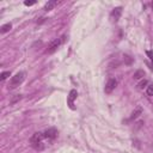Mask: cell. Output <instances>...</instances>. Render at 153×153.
I'll return each instance as SVG.
<instances>
[{
    "mask_svg": "<svg viewBox=\"0 0 153 153\" xmlns=\"http://www.w3.org/2000/svg\"><path fill=\"white\" fill-rule=\"evenodd\" d=\"M43 139H44V135L43 133H35L31 139H30V142H31V146L37 149V151H41L44 148V145H43Z\"/></svg>",
    "mask_w": 153,
    "mask_h": 153,
    "instance_id": "obj_1",
    "label": "cell"
},
{
    "mask_svg": "<svg viewBox=\"0 0 153 153\" xmlns=\"http://www.w3.org/2000/svg\"><path fill=\"white\" fill-rule=\"evenodd\" d=\"M25 79V73L24 72H18L16 73L11 80H10V84H8V88H16L17 86H19Z\"/></svg>",
    "mask_w": 153,
    "mask_h": 153,
    "instance_id": "obj_2",
    "label": "cell"
},
{
    "mask_svg": "<svg viewBox=\"0 0 153 153\" xmlns=\"http://www.w3.org/2000/svg\"><path fill=\"white\" fill-rule=\"evenodd\" d=\"M65 41V36H62V37H60V38H56V39H54L50 44H49V47H48V49H47V53H49V54H51V53H54L60 45H61V43Z\"/></svg>",
    "mask_w": 153,
    "mask_h": 153,
    "instance_id": "obj_3",
    "label": "cell"
},
{
    "mask_svg": "<svg viewBox=\"0 0 153 153\" xmlns=\"http://www.w3.org/2000/svg\"><path fill=\"white\" fill-rule=\"evenodd\" d=\"M116 86H117V80H116L115 78L109 79L108 82H106V85H105V87H104L105 93H111V92L116 88Z\"/></svg>",
    "mask_w": 153,
    "mask_h": 153,
    "instance_id": "obj_4",
    "label": "cell"
},
{
    "mask_svg": "<svg viewBox=\"0 0 153 153\" xmlns=\"http://www.w3.org/2000/svg\"><path fill=\"white\" fill-rule=\"evenodd\" d=\"M43 135H44V139L54 140V139L57 136V130H56L55 128H49V129H47V130L43 133Z\"/></svg>",
    "mask_w": 153,
    "mask_h": 153,
    "instance_id": "obj_5",
    "label": "cell"
},
{
    "mask_svg": "<svg viewBox=\"0 0 153 153\" xmlns=\"http://www.w3.org/2000/svg\"><path fill=\"white\" fill-rule=\"evenodd\" d=\"M121 13H122V7H115L110 13V17H111L112 22H117L121 17Z\"/></svg>",
    "mask_w": 153,
    "mask_h": 153,
    "instance_id": "obj_6",
    "label": "cell"
},
{
    "mask_svg": "<svg viewBox=\"0 0 153 153\" xmlns=\"http://www.w3.org/2000/svg\"><path fill=\"white\" fill-rule=\"evenodd\" d=\"M76 96H78V93H76V91L75 90H71V92H69V96H68V99H67V102H68V105L72 108V109H74V99L76 98Z\"/></svg>",
    "mask_w": 153,
    "mask_h": 153,
    "instance_id": "obj_7",
    "label": "cell"
},
{
    "mask_svg": "<svg viewBox=\"0 0 153 153\" xmlns=\"http://www.w3.org/2000/svg\"><path fill=\"white\" fill-rule=\"evenodd\" d=\"M142 114V108L141 106H137L133 112H131V116H130V120H136L140 115Z\"/></svg>",
    "mask_w": 153,
    "mask_h": 153,
    "instance_id": "obj_8",
    "label": "cell"
},
{
    "mask_svg": "<svg viewBox=\"0 0 153 153\" xmlns=\"http://www.w3.org/2000/svg\"><path fill=\"white\" fill-rule=\"evenodd\" d=\"M56 4H57V1H56V0L48 1V2L45 4V6H44V10H45V11H50V10H53V8L56 6Z\"/></svg>",
    "mask_w": 153,
    "mask_h": 153,
    "instance_id": "obj_9",
    "label": "cell"
},
{
    "mask_svg": "<svg viewBox=\"0 0 153 153\" xmlns=\"http://www.w3.org/2000/svg\"><path fill=\"white\" fill-rule=\"evenodd\" d=\"M11 27H12V25H11V23H7V24H4L2 26H1V33H5V32H8L10 30H11Z\"/></svg>",
    "mask_w": 153,
    "mask_h": 153,
    "instance_id": "obj_10",
    "label": "cell"
},
{
    "mask_svg": "<svg viewBox=\"0 0 153 153\" xmlns=\"http://www.w3.org/2000/svg\"><path fill=\"white\" fill-rule=\"evenodd\" d=\"M146 93H147V96L153 97V84H149V85L146 87Z\"/></svg>",
    "mask_w": 153,
    "mask_h": 153,
    "instance_id": "obj_11",
    "label": "cell"
},
{
    "mask_svg": "<svg viewBox=\"0 0 153 153\" xmlns=\"http://www.w3.org/2000/svg\"><path fill=\"white\" fill-rule=\"evenodd\" d=\"M20 99H22V94H16V96L10 100V104H12V105H13V104H16L17 102H19Z\"/></svg>",
    "mask_w": 153,
    "mask_h": 153,
    "instance_id": "obj_12",
    "label": "cell"
},
{
    "mask_svg": "<svg viewBox=\"0 0 153 153\" xmlns=\"http://www.w3.org/2000/svg\"><path fill=\"white\" fill-rule=\"evenodd\" d=\"M11 75V73H10V71H6V72H2L1 73V75H0V79L1 80H5V79H7L8 76Z\"/></svg>",
    "mask_w": 153,
    "mask_h": 153,
    "instance_id": "obj_13",
    "label": "cell"
},
{
    "mask_svg": "<svg viewBox=\"0 0 153 153\" xmlns=\"http://www.w3.org/2000/svg\"><path fill=\"white\" fill-rule=\"evenodd\" d=\"M143 71H137V72H135L134 73V79H140L141 76H143Z\"/></svg>",
    "mask_w": 153,
    "mask_h": 153,
    "instance_id": "obj_14",
    "label": "cell"
},
{
    "mask_svg": "<svg viewBox=\"0 0 153 153\" xmlns=\"http://www.w3.org/2000/svg\"><path fill=\"white\" fill-rule=\"evenodd\" d=\"M146 85H147V80H142V81H140V84L137 85V87L139 88H143Z\"/></svg>",
    "mask_w": 153,
    "mask_h": 153,
    "instance_id": "obj_15",
    "label": "cell"
},
{
    "mask_svg": "<svg viewBox=\"0 0 153 153\" xmlns=\"http://www.w3.org/2000/svg\"><path fill=\"white\" fill-rule=\"evenodd\" d=\"M35 4H36L35 0H32V1H24V5H25V6H32V5H35Z\"/></svg>",
    "mask_w": 153,
    "mask_h": 153,
    "instance_id": "obj_16",
    "label": "cell"
},
{
    "mask_svg": "<svg viewBox=\"0 0 153 153\" xmlns=\"http://www.w3.org/2000/svg\"><path fill=\"white\" fill-rule=\"evenodd\" d=\"M147 55L149 56V59H151V61H152V63H153V53H152V51H147Z\"/></svg>",
    "mask_w": 153,
    "mask_h": 153,
    "instance_id": "obj_17",
    "label": "cell"
},
{
    "mask_svg": "<svg viewBox=\"0 0 153 153\" xmlns=\"http://www.w3.org/2000/svg\"><path fill=\"white\" fill-rule=\"evenodd\" d=\"M152 8H153V4H152Z\"/></svg>",
    "mask_w": 153,
    "mask_h": 153,
    "instance_id": "obj_18",
    "label": "cell"
}]
</instances>
